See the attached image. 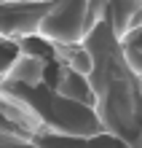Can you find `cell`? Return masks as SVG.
Segmentation results:
<instances>
[{
  "mask_svg": "<svg viewBox=\"0 0 142 148\" xmlns=\"http://www.w3.org/2000/svg\"><path fill=\"white\" fill-rule=\"evenodd\" d=\"M83 43L94 57L88 81L105 132L131 148H142V78L126 62L110 19H102Z\"/></svg>",
  "mask_w": 142,
  "mask_h": 148,
  "instance_id": "1",
  "label": "cell"
},
{
  "mask_svg": "<svg viewBox=\"0 0 142 148\" xmlns=\"http://www.w3.org/2000/svg\"><path fill=\"white\" fill-rule=\"evenodd\" d=\"M121 49H123L126 62L131 65V70L142 78V27L129 30L126 35H121Z\"/></svg>",
  "mask_w": 142,
  "mask_h": 148,
  "instance_id": "2",
  "label": "cell"
}]
</instances>
